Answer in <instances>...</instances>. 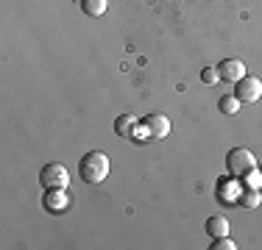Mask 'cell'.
<instances>
[{
  "mask_svg": "<svg viewBox=\"0 0 262 250\" xmlns=\"http://www.w3.org/2000/svg\"><path fill=\"white\" fill-rule=\"evenodd\" d=\"M78 175L86 181V184H101V181L109 178V156L101 153V150H92L84 159L78 161Z\"/></svg>",
  "mask_w": 262,
  "mask_h": 250,
  "instance_id": "1",
  "label": "cell"
},
{
  "mask_svg": "<svg viewBox=\"0 0 262 250\" xmlns=\"http://www.w3.org/2000/svg\"><path fill=\"white\" fill-rule=\"evenodd\" d=\"M257 167V159H254V153L248 147H232L226 156V170L229 175H234V178H243L248 170H254Z\"/></svg>",
  "mask_w": 262,
  "mask_h": 250,
  "instance_id": "2",
  "label": "cell"
},
{
  "mask_svg": "<svg viewBox=\"0 0 262 250\" xmlns=\"http://www.w3.org/2000/svg\"><path fill=\"white\" fill-rule=\"evenodd\" d=\"M234 97L240 100V103H257L262 97V81L257 75H243L234 84Z\"/></svg>",
  "mask_w": 262,
  "mask_h": 250,
  "instance_id": "3",
  "label": "cell"
},
{
  "mask_svg": "<svg viewBox=\"0 0 262 250\" xmlns=\"http://www.w3.org/2000/svg\"><path fill=\"white\" fill-rule=\"evenodd\" d=\"M67 181H70V175H67V167L64 164H45L39 170V184L45 186V189H67Z\"/></svg>",
  "mask_w": 262,
  "mask_h": 250,
  "instance_id": "4",
  "label": "cell"
},
{
  "mask_svg": "<svg viewBox=\"0 0 262 250\" xmlns=\"http://www.w3.org/2000/svg\"><path fill=\"white\" fill-rule=\"evenodd\" d=\"M42 206H45L51 214H59V211H64L67 206H70V195H67V189H45V195H42Z\"/></svg>",
  "mask_w": 262,
  "mask_h": 250,
  "instance_id": "5",
  "label": "cell"
},
{
  "mask_svg": "<svg viewBox=\"0 0 262 250\" xmlns=\"http://www.w3.org/2000/svg\"><path fill=\"white\" fill-rule=\"evenodd\" d=\"M217 75H221V81H229V84H237V81L246 75V64H243L240 59H226L217 64Z\"/></svg>",
  "mask_w": 262,
  "mask_h": 250,
  "instance_id": "6",
  "label": "cell"
},
{
  "mask_svg": "<svg viewBox=\"0 0 262 250\" xmlns=\"http://www.w3.org/2000/svg\"><path fill=\"white\" fill-rule=\"evenodd\" d=\"M145 128L151 134V139H165L170 134V120L165 114H148L145 117Z\"/></svg>",
  "mask_w": 262,
  "mask_h": 250,
  "instance_id": "7",
  "label": "cell"
},
{
  "mask_svg": "<svg viewBox=\"0 0 262 250\" xmlns=\"http://www.w3.org/2000/svg\"><path fill=\"white\" fill-rule=\"evenodd\" d=\"M240 192H243V186H240V178H229V181H221L217 184V197L223 200V203H237L240 200Z\"/></svg>",
  "mask_w": 262,
  "mask_h": 250,
  "instance_id": "8",
  "label": "cell"
},
{
  "mask_svg": "<svg viewBox=\"0 0 262 250\" xmlns=\"http://www.w3.org/2000/svg\"><path fill=\"white\" fill-rule=\"evenodd\" d=\"M137 125H140V122H137L131 114H120V117L115 120V134L123 136V139H128V136L137 134Z\"/></svg>",
  "mask_w": 262,
  "mask_h": 250,
  "instance_id": "9",
  "label": "cell"
},
{
  "mask_svg": "<svg viewBox=\"0 0 262 250\" xmlns=\"http://www.w3.org/2000/svg\"><path fill=\"white\" fill-rule=\"evenodd\" d=\"M109 9V0H81V11L86 17H103Z\"/></svg>",
  "mask_w": 262,
  "mask_h": 250,
  "instance_id": "10",
  "label": "cell"
},
{
  "mask_svg": "<svg viewBox=\"0 0 262 250\" xmlns=\"http://www.w3.org/2000/svg\"><path fill=\"white\" fill-rule=\"evenodd\" d=\"M207 234L212 236V239H217V236H226V234H229L226 217H209V220H207Z\"/></svg>",
  "mask_w": 262,
  "mask_h": 250,
  "instance_id": "11",
  "label": "cell"
},
{
  "mask_svg": "<svg viewBox=\"0 0 262 250\" xmlns=\"http://www.w3.org/2000/svg\"><path fill=\"white\" fill-rule=\"evenodd\" d=\"M217 109L223 111V114H237V111H240V100H237L234 95H223L221 100H217Z\"/></svg>",
  "mask_w": 262,
  "mask_h": 250,
  "instance_id": "12",
  "label": "cell"
},
{
  "mask_svg": "<svg viewBox=\"0 0 262 250\" xmlns=\"http://www.w3.org/2000/svg\"><path fill=\"white\" fill-rule=\"evenodd\" d=\"M240 206H246V209H257L259 206V189H248V186H243Z\"/></svg>",
  "mask_w": 262,
  "mask_h": 250,
  "instance_id": "13",
  "label": "cell"
},
{
  "mask_svg": "<svg viewBox=\"0 0 262 250\" xmlns=\"http://www.w3.org/2000/svg\"><path fill=\"white\" fill-rule=\"evenodd\" d=\"M240 186H248V189H259L262 186V172L254 167V170H248L246 175L240 178Z\"/></svg>",
  "mask_w": 262,
  "mask_h": 250,
  "instance_id": "14",
  "label": "cell"
},
{
  "mask_svg": "<svg viewBox=\"0 0 262 250\" xmlns=\"http://www.w3.org/2000/svg\"><path fill=\"white\" fill-rule=\"evenodd\" d=\"M209 247H212V250H234L237 245H234L232 239H229V234H226V236H217V239H212Z\"/></svg>",
  "mask_w": 262,
  "mask_h": 250,
  "instance_id": "15",
  "label": "cell"
},
{
  "mask_svg": "<svg viewBox=\"0 0 262 250\" xmlns=\"http://www.w3.org/2000/svg\"><path fill=\"white\" fill-rule=\"evenodd\" d=\"M201 81L204 84H217V81H221V75H217V67H204L201 70Z\"/></svg>",
  "mask_w": 262,
  "mask_h": 250,
  "instance_id": "16",
  "label": "cell"
}]
</instances>
